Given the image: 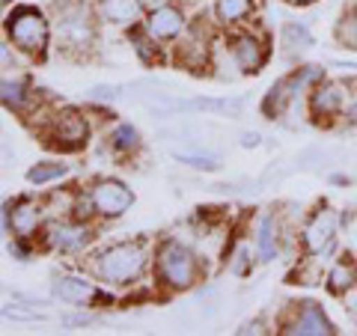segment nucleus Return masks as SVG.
Here are the masks:
<instances>
[{
	"label": "nucleus",
	"instance_id": "f257e3e1",
	"mask_svg": "<svg viewBox=\"0 0 357 336\" xmlns=\"http://www.w3.org/2000/svg\"><path fill=\"white\" fill-rule=\"evenodd\" d=\"M152 253L149 244L143 238H131V241H116L110 247L98 250L89 262V271L98 283L114 286V289H128L137 286V280L149 271Z\"/></svg>",
	"mask_w": 357,
	"mask_h": 336
},
{
	"label": "nucleus",
	"instance_id": "f03ea898",
	"mask_svg": "<svg viewBox=\"0 0 357 336\" xmlns=\"http://www.w3.org/2000/svg\"><path fill=\"white\" fill-rule=\"evenodd\" d=\"M152 268H155V283L167 289V292H188L206 274V265L199 259V253L178 238H164L155 247Z\"/></svg>",
	"mask_w": 357,
	"mask_h": 336
},
{
	"label": "nucleus",
	"instance_id": "7ed1b4c3",
	"mask_svg": "<svg viewBox=\"0 0 357 336\" xmlns=\"http://www.w3.org/2000/svg\"><path fill=\"white\" fill-rule=\"evenodd\" d=\"M54 36L66 54H86L98 36V13L86 0H63L54 3Z\"/></svg>",
	"mask_w": 357,
	"mask_h": 336
},
{
	"label": "nucleus",
	"instance_id": "20e7f679",
	"mask_svg": "<svg viewBox=\"0 0 357 336\" xmlns=\"http://www.w3.org/2000/svg\"><path fill=\"white\" fill-rule=\"evenodd\" d=\"M3 33L21 54L45 57L48 48H51L54 21L36 6H13V13H6Z\"/></svg>",
	"mask_w": 357,
	"mask_h": 336
},
{
	"label": "nucleus",
	"instance_id": "39448f33",
	"mask_svg": "<svg viewBox=\"0 0 357 336\" xmlns=\"http://www.w3.org/2000/svg\"><path fill=\"white\" fill-rule=\"evenodd\" d=\"M39 134L45 137V146L57 149L63 155H72L86 149L93 125H89V116L84 110L60 107V110H51V116H42Z\"/></svg>",
	"mask_w": 357,
	"mask_h": 336
},
{
	"label": "nucleus",
	"instance_id": "423d86ee",
	"mask_svg": "<svg viewBox=\"0 0 357 336\" xmlns=\"http://www.w3.org/2000/svg\"><path fill=\"white\" fill-rule=\"evenodd\" d=\"M319 81H325V69L319 66H301V69L289 72L286 77H280L262 98V114L265 119H280L289 107L295 105V98L301 93H310Z\"/></svg>",
	"mask_w": 357,
	"mask_h": 336
},
{
	"label": "nucleus",
	"instance_id": "0eeeda50",
	"mask_svg": "<svg viewBox=\"0 0 357 336\" xmlns=\"http://www.w3.org/2000/svg\"><path fill=\"white\" fill-rule=\"evenodd\" d=\"M96 227L89 220L81 217H69V220H51L45 223L42 229V244L54 253H63V256H81L93 247L96 241Z\"/></svg>",
	"mask_w": 357,
	"mask_h": 336
},
{
	"label": "nucleus",
	"instance_id": "6e6552de",
	"mask_svg": "<svg viewBox=\"0 0 357 336\" xmlns=\"http://www.w3.org/2000/svg\"><path fill=\"white\" fill-rule=\"evenodd\" d=\"M337 229H340V215L331 206H319L301 227V250L307 256H325L328 259L337 250Z\"/></svg>",
	"mask_w": 357,
	"mask_h": 336
},
{
	"label": "nucleus",
	"instance_id": "1a4fd4ad",
	"mask_svg": "<svg viewBox=\"0 0 357 336\" xmlns=\"http://www.w3.org/2000/svg\"><path fill=\"white\" fill-rule=\"evenodd\" d=\"M51 292L63 304H72L77 310H86V307H96V304H110V298L102 286L96 283L93 277L86 274H77V271H63V274H54L51 280Z\"/></svg>",
	"mask_w": 357,
	"mask_h": 336
},
{
	"label": "nucleus",
	"instance_id": "9d476101",
	"mask_svg": "<svg viewBox=\"0 0 357 336\" xmlns=\"http://www.w3.org/2000/svg\"><path fill=\"white\" fill-rule=\"evenodd\" d=\"M211 51H215V42H211L206 18L199 15L188 24L185 36L176 42V63L194 75H203L211 66Z\"/></svg>",
	"mask_w": 357,
	"mask_h": 336
},
{
	"label": "nucleus",
	"instance_id": "9b49d317",
	"mask_svg": "<svg viewBox=\"0 0 357 336\" xmlns=\"http://www.w3.org/2000/svg\"><path fill=\"white\" fill-rule=\"evenodd\" d=\"M227 54L232 69H238L241 75H256L271 57V45L256 30H236L227 42Z\"/></svg>",
	"mask_w": 357,
	"mask_h": 336
},
{
	"label": "nucleus",
	"instance_id": "f8f14e48",
	"mask_svg": "<svg viewBox=\"0 0 357 336\" xmlns=\"http://www.w3.org/2000/svg\"><path fill=\"white\" fill-rule=\"evenodd\" d=\"M3 235H18V238H30L33 235H42L45 220H48V211H45L42 203H33L30 197H18L13 203H3Z\"/></svg>",
	"mask_w": 357,
	"mask_h": 336
},
{
	"label": "nucleus",
	"instance_id": "ddd939ff",
	"mask_svg": "<svg viewBox=\"0 0 357 336\" xmlns=\"http://www.w3.org/2000/svg\"><path fill=\"white\" fill-rule=\"evenodd\" d=\"M86 194L93 199L96 217L102 220H116L134 206V190L126 182H119V178H96Z\"/></svg>",
	"mask_w": 357,
	"mask_h": 336
},
{
	"label": "nucleus",
	"instance_id": "4468645a",
	"mask_svg": "<svg viewBox=\"0 0 357 336\" xmlns=\"http://www.w3.org/2000/svg\"><path fill=\"white\" fill-rule=\"evenodd\" d=\"M280 333L289 336H333L337 328L328 319V312L316 300H301L295 304V310L280 321Z\"/></svg>",
	"mask_w": 357,
	"mask_h": 336
},
{
	"label": "nucleus",
	"instance_id": "2eb2a0df",
	"mask_svg": "<svg viewBox=\"0 0 357 336\" xmlns=\"http://www.w3.org/2000/svg\"><path fill=\"white\" fill-rule=\"evenodd\" d=\"M349 98H351V86L345 81H319L307 96L310 116L316 122H331L333 116L345 114Z\"/></svg>",
	"mask_w": 357,
	"mask_h": 336
},
{
	"label": "nucleus",
	"instance_id": "dca6fc26",
	"mask_svg": "<svg viewBox=\"0 0 357 336\" xmlns=\"http://www.w3.org/2000/svg\"><path fill=\"white\" fill-rule=\"evenodd\" d=\"M188 24H191V21H188L185 9L176 3L155 6L146 13V18H143V30H146L155 42H178L185 36Z\"/></svg>",
	"mask_w": 357,
	"mask_h": 336
},
{
	"label": "nucleus",
	"instance_id": "f3484780",
	"mask_svg": "<svg viewBox=\"0 0 357 336\" xmlns=\"http://www.w3.org/2000/svg\"><path fill=\"white\" fill-rule=\"evenodd\" d=\"M96 13L102 21L114 27H137L146 18V3L143 0H96Z\"/></svg>",
	"mask_w": 357,
	"mask_h": 336
},
{
	"label": "nucleus",
	"instance_id": "a211bd4d",
	"mask_svg": "<svg viewBox=\"0 0 357 336\" xmlns=\"http://www.w3.org/2000/svg\"><path fill=\"white\" fill-rule=\"evenodd\" d=\"M280 241H283V227L280 217L274 211H265L256 223V259L259 262H274L280 253Z\"/></svg>",
	"mask_w": 357,
	"mask_h": 336
},
{
	"label": "nucleus",
	"instance_id": "6ab92c4d",
	"mask_svg": "<svg viewBox=\"0 0 357 336\" xmlns=\"http://www.w3.org/2000/svg\"><path fill=\"white\" fill-rule=\"evenodd\" d=\"M0 102L9 114H27V107L33 105V89L27 77H3L0 84Z\"/></svg>",
	"mask_w": 357,
	"mask_h": 336
},
{
	"label": "nucleus",
	"instance_id": "aec40b11",
	"mask_svg": "<svg viewBox=\"0 0 357 336\" xmlns=\"http://www.w3.org/2000/svg\"><path fill=\"white\" fill-rule=\"evenodd\" d=\"M325 286L331 295H349L357 289V262L354 256H342V259H337L331 265V271L325 277Z\"/></svg>",
	"mask_w": 357,
	"mask_h": 336
},
{
	"label": "nucleus",
	"instance_id": "412c9836",
	"mask_svg": "<svg viewBox=\"0 0 357 336\" xmlns=\"http://www.w3.org/2000/svg\"><path fill=\"white\" fill-rule=\"evenodd\" d=\"M107 146L119 158H131L134 152H140V131L131 122H116L107 134Z\"/></svg>",
	"mask_w": 357,
	"mask_h": 336
},
{
	"label": "nucleus",
	"instance_id": "4be33fe9",
	"mask_svg": "<svg viewBox=\"0 0 357 336\" xmlns=\"http://www.w3.org/2000/svg\"><path fill=\"white\" fill-rule=\"evenodd\" d=\"M256 9V0H215V18L220 27L244 24Z\"/></svg>",
	"mask_w": 357,
	"mask_h": 336
},
{
	"label": "nucleus",
	"instance_id": "5701e85b",
	"mask_svg": "<svg viewBox=\"0 0 357 336\" xmlns=\"http://www.w3.org/2000/svg\"><path fill=\"white\" fill-rule=\"evenodd\" d=\"M280 45H283V54H289V57H301L304 51L312 48V33L304 21H289V24H283Z\"/></svg>",
	"mask_w": 357,
	"mask_h": 336
},
{
	"label": "nucleus",
	"instance_id": "b1692460",
	"mask_svg": "<svg viewBox=\"0 0 357 336\" xmlns=\"http://www.w3.org/2000/svg\"><path fill=\"white\" fill-rule=\"evenodd\" d=\"M69 176V164H63V161H39V164H33L30 170H27V182L30 185H48V182H60V178Z\"/></svg>",
	"mask_w": 357,
	"mask_h": 336
},
{
	"label": "nucleus",
	"instance_id": "393cba45",
	"mask_svg": "<svg viewBox=\"0 0 357 336\" xmlns=\"http://www.w3.org/2000/svg\"><path fill=\"white\" fill-rule=\"evenodd\" d=\"M128 42H131V48H134V54L140 57V63H146V66H155V63H161L164 57H161V42H155L146 30H134L131 36H128Z\"/></svg>",
	"mask_w": 357,
	"mask_h": 336
},
{
	"label": "nucleus",
	"instance_id": "a878e982",
	"mask_svg": "<svg viewBox=\"0 0 357 336\" xmlns=\"http://www.w3.org/2000/svg\"><path fill=\"white\" fill-rule=\"evenodd\" d=\"M337 45L340 48H349V51H357V6H351L340 21H337Z\"/></svg>",
	"mask_w": 357,
	"mask_h": 336
},
{
	"label": "nucleus",
	"instance_id": "bb28decb",
	"mask_svg": "<svg viewBox=\"0 0 357 336\" xmlns=\"http://www.w3.org/2000/svg\"><path fill=\"white\" fill-rule=\"evenodd\" d=\"M173 158L178 164L191 167V170H203V173H218L220 170V161L218 155H208V152H173Z\"/></svg>",
	"mask_w": 357,
	"mask_h": 336
},
{
	"label": "nucleus",
	"instance_id": "cd10ccee",
	"mask_svg": "<svg viewBox=\"0 0 357 336\" xmlns=\"http://www.w3.org/2000/svg\"><path fill=\"white\" fill-rule=\"evenodd\" d=\"M227 268L232 274H250L253 271V256H250V247H238L236 253H227Z\"/></svg>",
	"mask_w": 357,
	"mask_h": 336
},
{
	"label": "nucleus",
	"instance_id": "c85d7f7f",
	"mask_svg": "<svg viewBox=\"0 0 357 336\" xmlns=\"http://www.w3.org/2000/svg\"><path fill=\"white\" fill-rule=\"evenodd\" d=\"M3 319L13 321H45V312H39L36 307H18V304H3Z\"/></svg>",
	"mask_w": 357,
	"mask_h": 336
},
{
	"label": "nucleus",
	"instance_id": "c756f323",
	"mask_svg": "<svg viewBox=\"0 0 357 336\" xmlns=\"http://www.w3.org/2000/svg\"><path fill=\"white\" fill-rule=\"evenodd\" d=\"M6 253L13 256V259H18V262H27L30 256H33V241H30V238H18V235H13V241L6 244Z\"/></svg>",
	"mask_w": 357,
	"mask_h": 336
},
{
	"label": "nucleus",
	"instance_id": "7c9ffc66",
	"mask_svg": "<svg viewBox=\"0 0 357 336\" xmlns=\"http://www.w3.org/2000/svg\"><path fill=\"white\" fill-rule=\"evenodd\" d=\"M116 98H122V86H116V84H110V86H105V84H98V86H93L89 89V102H116Z\"/></svg>",
	"mask_w": 357,
	"mask_h": 336
},
{
	"label": "nucleus",
	"instance_id": "2f4dec72",
	"mask_svg": "<svg viewBox=\"0 0 357 336\" xmlns=\"http://www.w3.org/2000/svg\"><path fill=\"white\" fill-rule=\"evenodd\" d=\"M93 321H98V316H96V312H75V316H66L63 319V324H66V328H86V324H93Z\"/></svg>",
	"mask_w": 357,
	"mask_h": 336
},
{
	"label": "nucleus",
	"instance_id": "473e14b6",
	"mask_svg": "<svg viewBox=\"0 0 357 336\" xmlns=\"http://www.w3.org/2000/svg\"><path fill=\"white\" fill-rule=\"evenodd\" d=\"M13 48H15V45L13 42H3V45H0V60H3V69L9 72V69H15V54H13Z\"/></svg>",
	"mask_w": 357,
	"mask_h": 336
},
{
	"label": "nucleus",
	"instance_id": "72a5a7b5",
	"mask_svg": "<svg viewBox=\"0 0 357 336\" xmlns=\"http://www.w3.org/2000/svg\"><path fill=\"white\" fill-rule=\"evenodd\" d=\"M342 223H345V235H349V250L357 256V215L351 220L342 217Z\"/></svg>",
	"mask_w": 357,
	"mask_h": 336
},
{
	"label": "nucleus",
	"instance_id": "f704fd0d",
	"mask_svg": "<svg viewBox=\"0 0 357 336\" xmlns=\"http://www.w3.org/2000/svg\"><path fill=\"white\" fill-rule=\"evenodd\" d=\"M236 333H241V336H244V333H256V336H259V333H268V330H265V321L253 319V321H248V324H241Z\"/></svg>",
	"mask_w": 357,
	"mask_h": 336
},
{
	"label": "nucleus",
	"instance_id": "c9c22d12",
	"mask_svg": "<svg viewBox=\"0 0 357 336\" xmlns=\"http://www.w3.org/2000/svg\"><path fill=\"white\" fill-rule=\"evenodd\" d=\"M259 140H262V137H259L256 131H244V134H241V146H244V149H256V146H259Z\"/></svg>",
	"mask_w": 357,
	"mask_h": 336
},
{
	"label": "nucleus",
	"instance_id": "e433bc0d",
	"mask_svg": "<svg viewBox=\"0 0 357 336\" xmlns=\"http://www.w3.org/2000/svg\"><path fill=\"white\" fill-rule=\"evenodd\" d=\"M345 125H357V98L354 102H349V107H345Z\"/></svg>",
	"mask_w": 357,
	"mask_h": 336
},
{
	"label": "nucleus",
	"instance_id": "4c0bfd02",
	"mask_svg": "<svg viewBox=\"0 0 357 336\" xmlns=\"http://www.w3.org/2000/svg\"><path fill=\"white\" fill-rule=\"evenodd\" d=\"M286 3H292V6H312V3H319V0H286Z\"/></svg>",
	"mask_w": 357,
	"mask_h": 336
}]
</instances>
